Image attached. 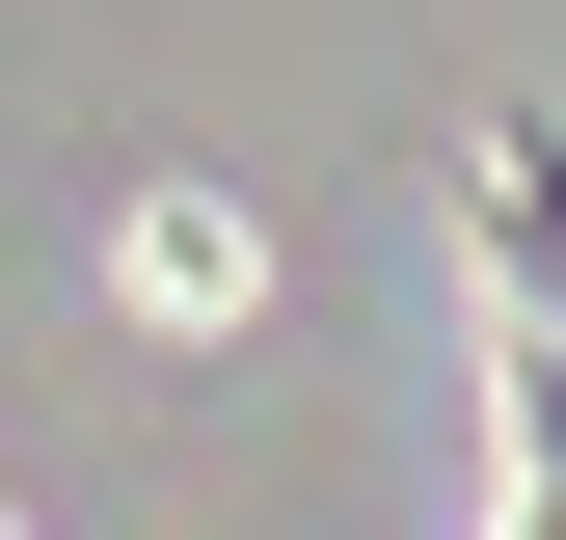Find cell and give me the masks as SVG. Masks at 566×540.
Masks as SVG:
<instances>
[{"label": "cell", "instance_id": "6da1fadb", "mask_svg": "<svg viewBox=\"0 0 566 540\" xmlns=\"http://www.w3.org/2000/svg\"><path fill=\"white\" fill-rule=\"evenodd\" d=\"M485 298H513V352H566V108L485 135Z\"/></svg>", "mask_w": 566, "mask_h": 540}]
</instances>
